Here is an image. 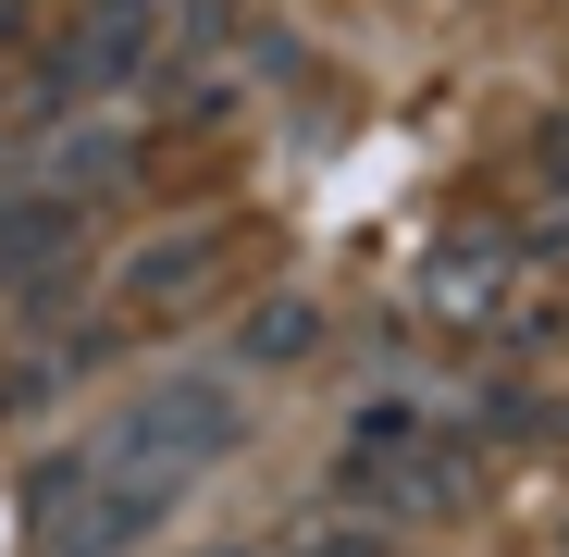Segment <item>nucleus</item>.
<instances>
[{
	"label": "nucleus",
	"instance_id": "obj_1",
	"mask_svg": "<svg viewBox=\"0 0 569 557\" xmlns=\"http://www.w3.org/2000/svg\"><path fill=\"white\" fill-rule=\"evenodd\" d=\"M223 446H236V397H223V385H186V371H173V385H149L137 409H112L74 458H87V484L149 496V508L173 520V508H186V484H199Z\"/></svg>",
	"mask_w": 569,
	"mask_h": 557
},
{
	"label": "nucleus",
	"instance_id": "obj_2",
	"mask_svg": "<svg viewBox=\"0 0 569 557\" xmlns=\"http://www.w3.org/2000/svg\"><path fill=\"white\" fill-rule=\"evenodd\" d=\"M149 26H161L149 0H100V13L62 38V62H50V100H74V87H124L137 50H149Z\"/></svg>",
	"mask_w": 569,
	"mask_h": 557
},
{
	"label": "nucleus",
	"instance_id": "obj_3",
	"mask_svg": "<svg viewBox=\"0 0 569 557\" xmlns=\"http://www.w3.org/2000/svg\"><path fill=\"white\" fill-rule=\"evenodd\" d=\"M87 236V199H62V186H26V199H0V286H38V272Z\"/></svg>",
	"mask_w": 569,
	"mask_h": 557
},
{
	"label": "nucleus",
	"instance_id": "obj_4",
	"mask_svg": "<svg viewBox=\"0 0 569 557\" xmlns=\"http://www.w3.org/2000/svg\"><path fill=\"white\" fill-rule=\"evenodd\" d=\"M124 286H137L149 310H161V298H199V286H211V236H161V248H137Z\"/></svg>",
	"mask_w": 569,
	"mask_h": 557
},
{
	"label": "nucleus",
	"instance_id": "obj_5",
	"mask_svg": "<svg viewBox=\"0 0 569 557\" xmlns=\"http://www.w3.org/2000/svg\"><path fill=\"white\" fill-rule=\"evenodd\" d=\"M310 335H322V310H310V298H272V310H248V335H236V347H248L260 371H284Z\"/></svg>",
	"mask_w": 569,
	"mask_h": 557
},
{
	"label": "nucleus",
	"instance_id": "obj_6",
	"mask_svg": "<svg viewBox=\"0 0 569 557\" xmlns=\"http://www.w3.org/2000/svg\"><path fill=\"white\" fill-rule=\"evenodd\" d=\"M496 286H508V248H496V236H483V248H446V260H433V298H446V310L496 298Z\"/></svg>",
	"mask_w": 569,
	"mask_h": 557
},
{
	"label": "nucleus",
	"instance_id": "obj_7",
	"mask_svg": "<svg viewBox=\"0 0 569 557\" xmlns=\"http://www.w3.org/2000/svg\"><path fill=\"white\" fill-rule=\"evenodd\" d=\"M100 186H124V137H74L62 149V199H100Z\"/></svg>",
	"mask_w": 569,
	"mask_h": 557
},
{
	"label": "nucleus",
	"instance_id": "obj_8",
	"mask_svg": "<svg viewBox=\"0 0 569 557\" xmlns=\"http://www.w3.org/2000/svg\"><path fill=\"white\" fill-rule=\"evenodd\" d=\"M545 173H557V186H569V125H545Z\"/></svg>",
	"mask_w": 569,
	"mask_h": 557
},
{
	"label": "nucleus",
	"instance_id": "obj_9",
	"mask_svg": "<svg viewBox=\"0 0 569 557\" xmlns=\"http://www.w3.org/2000/svg\"><path fill=\"white\" fill-rule=\"evenodd\" d=\"M322 557H385V545H371V533H335V545H322Z\"/></svg>",
	"mask_w": 569,
	"mask_h": 557
}]
</instances>
